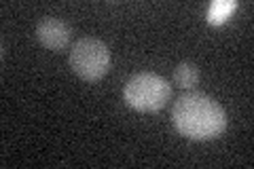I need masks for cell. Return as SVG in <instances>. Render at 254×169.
<instances>
[{"label": "cell", "instance_id": "1", "mask_svg": "<svg viewBox=\"0 0 254 169\" xmlns=\"http://www.w3.org/2000/svg\"><path fill=\"white\" fill-rule=\"evenodd\" d=\"M172 123L189 140H214L227 129V114L220 104L199 91L180 95L172 108Z\"/></svg>", "mask_w": 254, "mask_h": 169}, {"label": "cell", "instance_id": "2", "mask_svg": "<svg viewBox=\"0 0 254 169\" xmlns=\"http://www.w3.org/2000/svg\"><path fill=\"white\" fill-rule=\"evenodd\" d=\"M123 98L140 112H159L172 98V85L155 72H138L127 80Z\"/></svg>", "mask_w": 254, "mask_h": 169}, {"label": "cell", "instance_id": "3", "mask_svg": "<svg viewBox=\"0 0 254 169\" xmlns=\"http://www.w3.org/2000/svg\"><path fill=\"white\" fill-rule=\"evenodd\" d=\"M70 66L83 80H100L110 68V49L98 38H78L70 49Z\"/></svg>", "mask_w": 254, "mask_h": 169}, {"label": "cell", "instance_id": "4", "mask_svg": "<svg viewBox=\"0 0 254 169\" xmlns=\"http://www.w3.org/2000/svg\"><path fill=\"white\" fill-rule=\"evenodd\" d=\"M70 26L66 21H62L58 17H45L38 21L36 26V38L45 49L49 51H62L70 45Z\"/></svg>", "mask_w": 254, "mask_h": 169}, {"label": "cell", "instance_id": "5", "mask_svg": "<svg viewBox=\"0 0 254 169\" xmlns=\"http://www.w3.org/2000/svg\"><path fill=\"white\" fill-rule=\"evenodd\" d=\"M174 83L182 87V89H193V87L199 83V70H197L195 63L182 61L174 68Z\"/></svg>", "mask_w": 254, "mask_h": 169}, {"label": "cell", "instance_id": "6", "mask_svg": "<svg viewBox=\"0 0 254 169\" xmlns=\"http://www.w3.org/2000/svg\"><path fill=\"white\" fill-rule=\"evenodd\" d=\"M235 2L233 0H220V2H212V6L208 9V21L210 23H222L229 15L235 11Z\"/></svg>", "mask_w": 254, "mask_h": 169}]
</instances>
